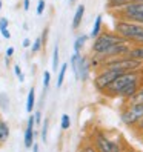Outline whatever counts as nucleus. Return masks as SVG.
I'll return each instance as SVG.
<instances>
[{"label": "nucleus", "mask_w": 143, "mask_h": 152, "mask_svg": "<svg viewBox=\"0 0 143 152\" xmlns=\"http://www.w3.org/2000/svg\"><path fill=\"white\" fill-rule=\"evenodd\" d=\"M114 32L119 34L122 39L128 40L131 43L136 45H143V25L134 23V22H128L120 19L117 23H115Z\"/></svg>", "instance_id": "obj_1"}, {"label": "nucleus", "mask_w": 143, "mask_h": 152, "mask_svg": "<svg viewBox=\"0 0 143 152\" xmlns=\"http://www.w3.org/2000/svg\"><path fill=\"white\" fill-rule=\"evenodd\" d=\"M136 80H142V74L139 72V71H132V72H123L120 75H117L112 82L108 85V88L105 89V94L106 95H111V97H117L119 92L122 91V89L129 85L131 82H136Z\"/></svg>", "instance_id": "obj_2"}, {"label": "nucleus", "mask_w": 143, "mask_h": 152, "mask_svg": "<svg viewBox=\"0 0 143 152\" xmlns=\"http://www.w3.org/2000/svg\"><path fill=\"white\" fill-rule=\"evenodd\" d=\"M123 40H125V39H122L120 35L115 34L114 31L100 32V34L94 39V43H92V52H94V56H102L106 49L112 46V45L120 43V42H123Z\"/></svg>", "instance_id": "obj_3"}, {"label": "nucleus", "mask_w": 143, "mask_h": 152, "mask_svg": "<svg viewBox=\"0 0 143 152\" xmlns=\"http://www.w3.org/2000/svg\"><path fill=\"white\" fill-rule=\"evenodd\" d=\"M117 75H120L117 71L100 68V71L95 74V77H94V80H92V82H94V88H95L99 92H103L105 89L108 88V85H109Z\"/></svg>", "instance_id": "obj_4"}, {"label": "nucleus", "mask_w": 143, "mask_h": 152, "mask_svg": "<svg viewBox=\"0 0 143 152\" xmlns=\"http://www.w3.org/2000/svg\"><path fill=\"white\" fill-rule=\"evenodd\" d=\"M117 14L120 15V19H125V17H129V15H143V3L142 2H131L128 5H125L123 8L117 10Z\"/></svg>", "instance_id": "obj_5"}, {"label": "nucleus", "mask_w": 143, "mask_h": 152, "mask_svg": "<svg viewBox=\"0 0 143 152\" xmlns=\"http://www.w3.org/2000/svg\"><path fill=\"white\" fill-rule=\"evenodd\" d=\"M94 148L97 149V152H109L111 149V138L106 135L105 132L97 131L94 135Z\"/></svg>", "instance_id": "obj_6"}, {"label": "nucleus", "mask_w": 143, "mask_h": 152, "mask_svg": "<svg viewBox=\"0 0 143 152\" xmlns=\"http://www.w3.org/2000/svg\"><path fill=\"white\" fill-rule=\"evenodd\" d=\"M89 75H91V65H89V60L85 56H80V60H78V80L88 82Z\"/></svg>", "instance_id": "obj_7"}, {"label": "nucleus", "mask_w": 143, "mask_h": 152, "mask_svg": "<svg viewBox=\"0 0 143 152\" xmlns=\"http://www.w3.org/2000/svg\"><path fill=\"white\" fill-rule=\"evenodd\" d=\"M120 120H122V123L125 124V126H128V128H134V124L137 123V118L132 115L131 109L128 108V104H125L122 108V111H120Z\"/></svg>", "instance_id": "obj_8"}, {"label": "nucleus", "mask_w": 143, "mask_h": 152, "mask_svg": "<svg viewBox=\"0 0 143 152\" xmlns=\"http://www.w3.org/2000/svg\"><path fill=\"white\" fill-rule=\"evenodd\" d=\"M142 86H140V80H136V82H131L129 85H126L122 91L119 92V95L117 97H120V98H125V100H128V98L132 95V94H136L139 89H140Z\"/></svg>", "instance_id": "obj_9"}, {"label": "nucleus", "mask_w": 143, "mask_h": 152, "mask_svg": "<svg viewBox=\"0 0 143 152\" xmlns=\"http://www.w3.org/2000/svg\"><path fill=\"white\" fill-rule=\"evenodd\" d=\"M83 15H85V5H78L77 10L74 12V19H73V29H78V26L82 25L83 20Z\"/></svg>", "instance_id": "obj_10"}, {"label": "nucleus", "mask_w": 143, "mask_h": 152, "mask_svg": "<svg viewBox=\"0 0 143 152\" xmlns=\"http://www.w3.org/2000/svg\"><path fill=\"white\" fill-rule=\"evenodd\" d=\"M102 28H103V19H102V15H97V17H95V20H94L92 28H91V34H89V39H92V40H94L97 35L102 32Z\"/></svg>", "instance_id": "obj_11"}, {"label": "nucleus", "mask_w": 143, "mask_h": 152, "mask_svg": "<svg viewBox=\"0 0 143 152\" xmlns=\"http://www.w3.org/2000/svg\"><path fill=\"white\" fill-rule=\"evenodd\" d=\"M88 39H89V35L82 34V35H78V37L74 40V54H82V51L85 48V43H86Z\"/></svg>", "instance_id": "obj_12"}, {"label": "nucleus", "mask_w": 143, "mask_h": 152, "mask_svg": "<svg viewBox=\"0 0 143 152\" xmlns=\"http://www.w3.org/2000/svg\"><path fill=\"white\" fill-rule=\"evenodd\" d=\"M8 138H10V126L3 118H0V143H6Z\"/></svg>", "instance_id": "obj_13"}, {"label": "nucleus", "mask_w": 143, "mask_h": 152, "mask_svg": "<svg viewBox=\"0 0 143 152\" xmlns=\"http://www.w3.org/2000/svg\"><path fill=\"white\" fill-rule=\"evenodd\" d=\"M34 106H35V89L31 88L29 92H28V97H26V112L32 114Z\"/></svg>", "instance_id": "obj_14"}, {"label": "nucleus", "mask_w": 143, "mask_h": 152, "mask_svg": "<svg viewBox=\"0 0 143 152\" xmlns=\"http://www.w3.org/2000/svg\"><path fill=\"white\" fill-rule=\"evenodd\" d=\"M132 0H108V3H106V8L111 11H117L120 10V8H123L125 5L131 3Z\"/></svg>", "instance_id": "obj_15"}, {"label": "nucleus", "mask_w": 143, "mask_h": 152, "mask_svg": "<svg viewBox=\"0 0 143 152\" xmlns=\"http://www.w3.org/2000/svg\"><path fill=\"white\" fill-rule=\"evenodd\" d=\"M128 56L136 58V60L143 61V45H134V46L131 48V51L128 52Z\"/></svg>", "instance_id": "obj_16"}, {"label": "nucleus", "mask_w": 143, "mask_h": 152, "mask_svg": "<svg viewBox=\"0 0 143 152\" xmlns=\"http://www.w3.org/2000/svg\"><path fill=\"white\" fill-rule=\"evenodd\" d=\"M142 103H143V88H140L136 94H132L126 100V104H142Z\"/></svg>", "instance_id": "obj_17"}, {"label": "nucleus", "mask_w": 143, "mask_h": 152, "mask_svg": "<svg viewBox=\"0 0 143 152\" xmlns=\"http://www.w3.org/2000/svg\"><path fill=\"white\" fill-rule=\"evenodd\" d=\"M59 68H60V51H59V45L56 43L54 52H52V71L57 72Z\"/></svg>", "instance_id": "obj_18"}, {"label": "nucleus", "mask_w": 143, "mask_h": 152, "mask_svg": "<svg viewBox=\"0 0 143 152\" xmlns=\"http://www.w3.org/2000/svg\"><path fill=\"white\" fill-rule=\"evenodd\" d=\"M128 108L131 109L134 117L137 118V121L143 118V103L142 104H128Z\"/></svg>", "instance_id": "obj_19"}, {"label": "nucleus", "mask_w": 143, "mask_h": 152, "mask_svg": "<svg viewBox=\"0 0 143 152\" xmlns=\"http://www.w3.org/2000/svg\"><path fill=\"white\" fill-rule=\"evenodd\" d=\"M40 128H42V132H40V138L43 143H46L48 141V129H49V120L48 118H45L40 124Z\"/></svg>", "instance_id": "obj_20"}, {"label": "nucleus", "mask_w": 143, "mask_h": 152, "mask_svg": "<svg viewBox=\"0 0 143 152\" xmlns=\"http://www.w3.org/2000/svg\"><path fill=\"white\" fill-rule=\"evenodd\" d=\"M68 71V63H63L59 68V77H57V88H62L63 85V80H65V74Z\"/></svg>", "instance_id": "obj_21"}, {"label": "nucleus", "mask_w": 143, "mask_h": 152, "mask_svg": "<svg viewBox=\"0 0 143 152\" xmlns=\"http://www.w3.org/2000/svg\"><path fill=\"white\" fill-rule=\"evenodd\" d=\"M0 109H2L3 112H6L8 109H10V97H8V94H5V92L0 94Z\"/></svg>", "instance_id": "obj_22"}, {"label": "nucleus", "mask_w": 143, "mask_h": 152, "mask_svg": "<svg viewBox=\"0 0 143 152\" xmlns=\"http://www.w3.org/2000/svg\"><path fill=\"white\" fill-rule=\"evenodd\" d=\"M31 52H32V54H37V52H40V49L43 48V45H42V39L40 37H37V39H35L32 43H31Z\"/></svg>", "instance_id": "obj_23"}, {"label": "nucleus", "mask_w": 143, "mask_h": 152, "mask_svg": "<svg viewBox=\"0 0 143 152\" xmlns=\"http://www.w3.org/2000/svg\"><path fill=\"white\" fill-rule=\"evenodd\" d=\"M60 128L63 129V131H68L71 128V118H69L68 114L62 115V118H60Z\"/></svg>", "instance_id": "obj_24"}, {"label": "nucleus", "mask_w": 143, "mask_h": 152, "mask_svg": "<svg viewBox=\"0 0 143 152\" xmlns=\"http://www.w3.org/2000/svg\"><path fill=\"white\" fill-rule=\"evenodd\" d=\"M109 152H125V148L120 143V140L119 141L117 140H111V149H109Z\"/></svg>", "instance_id": "obj_25"}, {"label": "nucleus", "mask_w": 143, "mask_h": 152, "mask_svg": "<svg viewBox=\"0 0 143 152\" xmlns=\"http://www.w3.org/2000/svg\"><path fill=\"white\" fill-rule=\"evenodd\" d=\"M49 83H51V72L49 71H45L43 72V91H46L49 88Z\"/></svg>", "instance_id": "obj_26"}, {"label": "nucleus", "mask_w": 143, "mask_h": 152, "mask_svg": "<svg viewBox=\"0 0 143 152\" xmlns=\"http://www.w3.org/2000/svg\"><path fill=\"white\" fill-rule=\"evenodd\" d=\"M14 74H15V77H17V78H19V82H20V83H23V82H25V74L22 72L20 65H14Z\"/></svg>", "instance_id": "obj_27"}, {"label": "nucleus", "mask_w": 143, "mask_h": 152, "mask_svg": "<svg viewBox=\"0 0 143 152\" xmlns=\"http://www.w3.org/2000/svg\"><path fill=\"white\" fill-rule=\"evenodd\" d=\"M45 8H46V2H45V0H39V2H37V8H35L37 15H42L45 12Z\"/></svg>", "instance_id": "obj_28"}, {"label": "nucleus", "mask_w": 143, "mask_h": 152, "mask_svg": "<svg viewBox=\"0 0 143 152\" xmlns=\"http://www.w3.org/2000/svg\"><path fill=\"white\" fill-rule=\"evenodd\" d=\"M80 152H97V149L94 148L92 143H86V145H83V146H82Z\"/></svg>", "instance_id": "obj_29"}, {"label": "nucleus", "mask_w": 143, "mask_h": 152, "mask_svg": "<svg viewBox=\"0 0 143 152\" xmlns=\"http://www.w3.org/2000/svg\"><path fill=\"white\" fill-rule=\"evenodd\" d=\"M34 121H35V126H40L42 124V120H43V117H42V111H35L34 114Z\"/></svg>", "instance_id": "obj_30"}, {"label": "nucleus", "mask_w": 143, "mask_h": 152, "mask_svg": "<svg viewBox=\"0 0 143 152\" xmlns=\"http://www.w3.org/2000/svg\"><path fill=\"white\" fill-rule=\"evenodd\" d=\"M0 34H2V37L6 39V40H10L11 39V32L8 28H0Z\"/></svg>", "instance_id": "obj_31"}, {"label": "nucleus", "mask_w": 143, "mask_h": 152, "mask_svg": "<svg viewBox=\"0 0 143 152\" xmlns=\"http://www.w3.org/2000/svg\"><path fill=\"white\" fill-rule=\"evenodd\" d=\"M14 51H15V49H14L12 46H8V48H6V51H5V57L11 58V57L14 56Z\"/></svg>", "instance_id": "obj_32"}, {"label": "nucleus", "mask_w": 143, "mask_h": 152, "mask_svg": "<svg viewBox=\"0 0 143 152\" xmlns=\"http://www.w3.org/2000/svg\"><path fill=\"white\" fill-rule=\"evenodd\" d=\"M8 26H10V22L6 17H0V28H8Z\"/></svg>", "instance_id": "obj_33"}, {"label": "nucleus", "mask_w": 143, "mask_h": 152, "mask_svg": "<svg viewBox=\"0 0 143 152\" xmlns=\"http://www.w3.org/2000/svg\"><path fill=\"white\" fill-rule=\"evenodd\" d=\"M134 128L139 129V131H143V118H142V120H139L136 124H134Z\"/></svg>", "instance_id": "obj_34"}, {"label": "nucleus", "mask_w": 143, "mask_h": 152, "mask_svg": "<svg viewBox=\"0 0 143 152\" xmlns=\"http://www.w3.org/2000/svg\"><path fill=\"white\" fill-rule=\"evenodd\" d=\"M29 8H31V0H23V10L28 11Z\"/></svg>", "instance_id": "obj_35"}, {"label": "nucleus", "mask_w": 143, "mask_h": 152, "mask_svg": "<svg viewBox=\"0 0 143 152\" xmlns=\"http://www.w3.org/2000/svg\"><path fill=\"white\" fill-rule=\"evenodd\" d=\"M22 45H23V48H29V46H31V40H29V39H23Z\"/></svg>", "instance_id": "obj_36"}, {"label": "nucleus", "mask_w": 143, "mask_h": 152, "mask_svg": "<svg viewBox=\"0 0 143 152\" xmlns=\"http://www.w3.org/2000/svg\"><path fill=\"white\" fill-rule=\"evenodd\" d=\"M31 149H32V152H39V145H37V143H32V146H31Z\"/></svg>", "instance_id": "obj_37"}, {"label": "nucleus", "mask_w": 143, "mask_h": 152, "mask_svg": "<svg viewBox=\"0 0 143 152\" xmlns=\"http://www.w3.org/2000/svg\"><path fill=\"white\" fill-rule=\"evenodd\" d=\"M125 152H139V151H136V149H126Z\"/></svg>", "instance_id": "obj_38"}, {"label": "nucleus", "mask_w": 143, "mask_h": 152, "mask_svg": "<svg viewBox=\"0 0 143 152\" xmlns=\"http://www.w3.org/2000/svg\"><path fill=\"white\" fill-rule=\"evenodd\" d=\"M68 2H69V5H74V3H76V0H68Z\"/></svg>", "instance_id": "obj_39"}, {"label": "nucleus", "mask_w": 143, "mask_h": 152, "mask_svg": "<svg viewBox=\"0 0 143 152\" xmlns=\"http://www.w3.org/2000/svg\"><path fill=\"white\" fill-rule=\"evenodd\" d=\"M0 10H2V0H0Z\"/></svg>", "instance_id": "obj_40"}]
</instances>
